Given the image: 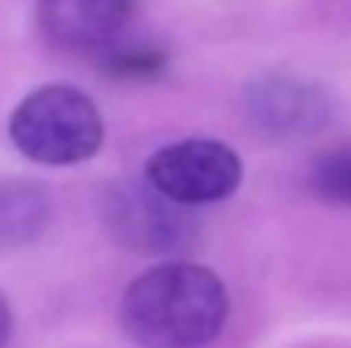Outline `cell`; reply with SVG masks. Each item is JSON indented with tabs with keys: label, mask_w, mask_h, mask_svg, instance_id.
<instances>
[{
	"label": "cell",
	"mask_w": 351,
	"mask_h": 348,
	"mask_svg": "<svg viewBox=\"0 0 351 348\" xmlns=\"http://www.w3.org/2000/svg\"><path fill=\"white\" fill-rule=\"evenodd\" d=\"M119 321L143 348H205L229 321V287L202 263L167 259L126 287Z\"/></svg>",
	"instance_id": "obj_1"
},
{
	"label": "cell",
	"mask_w": 351,
	"mask_h": 348,
	"mask_svg": "<svg viewBox=\"0 0 351 348\" xmlns=\"http://www.w3.org/2000/svg\"><path fill=\"white\" fill-rule=\"evenodd\" d=\"M10 143L34 164L72 167L99 154L106 123L93 96L75 86L51 82L27 93L7 123Z\"/></svg>",
	"instance_id": "obj_2"
},
{
	"label": "cell",
	"mask_w": 351,
	"mask_h": 348,
	"mask_svg": "<svg viewBox=\"0 0 351 348\" xmlns=\"http://www.w3.org/2000/svg\"><path fill=\"white\" fill-rule=\"evenodd\" d=\"M143 181L181 209L215 205L232 198L242 185V157L222 140L191 137L154 150L143 167Z\"/></svg>",
	"instance_id": "obj_3"
},
{
	"label": "cell",
	"mask_w": 351,
	"mask_h": 348,
	"mask_svg": "<svg viewBox=\"0 0 351 348\" xmlns=\"http://www.w3.org/2000/svg\"><path fill=\"white\" fill-rule=\"evenodd\" d=\"M103 216L119 246L136 253H178L198 235V226L184 216V209L167 202L147 181L110 185Z\"/></svg>",
	"instance_id": "obj_4"
},
{
	"label": "cell",
	"mask_w": 351,
	"mask_h": 348,
	"mask_svg": "<svg viewBox=\"0 0 351 348\" xmlns=\"http://www.w3.org/2000/svg\"><path fill=\"white\" fill-rule=\"evenodd\" d=\"M133 0H38L34 21L41 38L58 51L106 55L123 41Z\"/></svg>",
	"instance_id": "obj_5"
},
{
	"label": "cell",
	"mask_w": 351,
	"mask_h": 348,
	"mask_svg": "<svg viewBox=\"0 0 351 348\" xmlns=\"http://www.w3.org/2000/svg\"><path fill=\"white\" fill-rule=\"evenodd\" d=\"M245 113L269 140H300L328 126L331 100L311 82L266 76L245 89Z\"/></svg>",
	"instance_id": "obj_6"
},
{
	"label": "cell",
	"mask_w": 351,
	"mask_h": 348,
	"mask_svg": "<svg viewBox=\"0 0 351 348\" xmlns=\"http://www.w3.org/2000/svg\"><path fill=\"white\" fill-rule=\"evenodd\" d=\"M55 202L41 181L7 178L0 181V253L24 249L38 242L51 226Z\"/></svg>",
	"instance_id": "obj_7"
},
{
	"label": "cell",
	"mask_w": 351,
	"mask_h": 348,
	"mask_svg": "<svg viewBox=\"0 0 351 348\" xmlns=\"http://www.w3.org/2000/svg\"><path fill=\"white\" fill-rule=\"evenodd\" d=\"M106 72H117V76H126V79H147V76H157L164 72L167 65V55L154 45H113L106 55H99Z\"/></svg>",
	"instance_id": "obj_8"
},
{
	"label": "cell",
	"mask_w": 351,
	"mask_h": 348,
	"mask_svg": "<svg viewBox=\"0 0 351 348\" xmlns=\"http://www.w3.org/2000/svg\"><path fill=\"white\" fill-rule=\"evenodd\" d=\"M311 185L321 198L338 202V205H351V150L324 154L311 171Z\"/></svg>",
	"instance_id": "obj_9"
},
{
	"label": "cell",
	"mask_w": 351,
	"mask_h": 348,
	"mask_svg": "<svg viewBox=\"0 0 351 348\" xmlns=\"http://www.w3.org/2000/svg\"><path fill=\"white\" fill-rule=\"evenodd\" d=\"M10 335H14V314H10V304H7V297L0 294V348H7Z\"/></svg>",
	"instance_id": "obj_10"
}]
</instances>
